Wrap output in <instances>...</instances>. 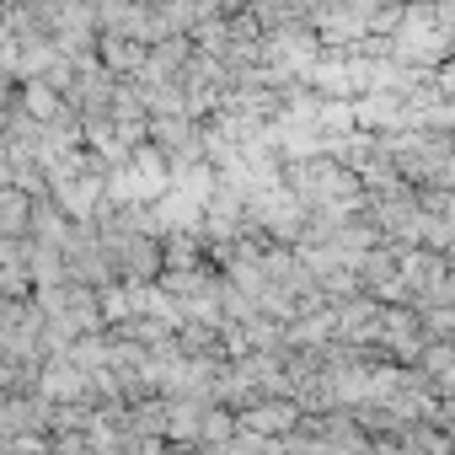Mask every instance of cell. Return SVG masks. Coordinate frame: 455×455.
Segmentation results:
<instances>
[{
    "mask_svg": "<svg viewBox=\"0 0 455 455\" xmlns=\"http://www.w3.org/2000/svg\"><path fill=\"white\" fill-rule=\"evenodd\" d=\"M92 54H97V65H102L108 76H118V81H134V70L145 65V44H140V38H124V33H97Z\"/></svg>",
    "mask_w": 455,
    "mask_h": 455,
    "instance_id": "6da1fadb",
    "label": "cell"
},
{
    "mask_svg": "<svg viewBox=\"0 0 455 455\" xmlns=\"http://www.w3.org/2000/svg\"><path fill=\"white\" fill-rule=\"evenodd\" d=\"M28 209H33V193H22L17 182H0V242H17L28 231Z\"/></svg>",
    "mask_w": 455,
    "mask_h": 455,
    "instance_id": "7a4b0ae2",
    "label": "cell"
}]
</instances>
